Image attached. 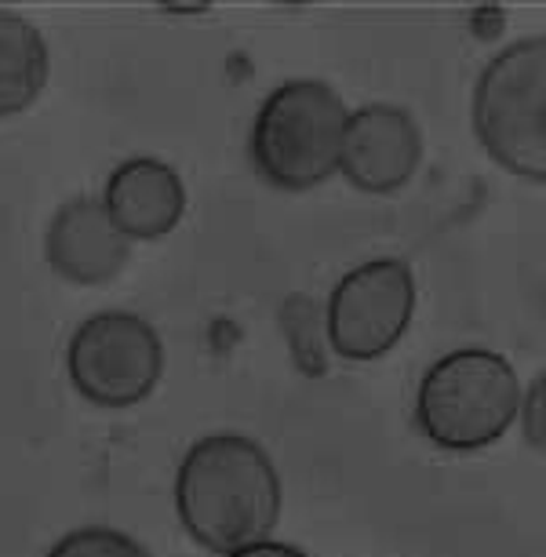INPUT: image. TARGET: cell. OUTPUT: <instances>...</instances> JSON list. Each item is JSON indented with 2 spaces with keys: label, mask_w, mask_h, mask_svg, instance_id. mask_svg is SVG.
I'll return each mask as SVG.
<instances>
[{
  "label": "cell",
  "mask_w": 546,
  "mask_h": 557,
  "mask_svg": "<svg viewBox=\"0 0 546 557\" xmlns=\"http://www.w3.org/2000/svg\"><path fill=\"white\" fill-rule=\"evenodd\" d=\"M281 474L270 451L245 434L194 441L175 470V513L208 554L270 540L281 521Z\"/></svg>",
  "instance_id": "obj_1"
},
{
  "label": "cell",
  "mask_w": 546,
  "mask_h": 557,
  "mask_svg": "<svg viewBox=\"0 0 546 557\" xmlns=\"http://www.w3.org/2000/svg\"><path fill=\"white\" fill-rule=\"evenodd\" d=\"M521 380L513 364L485 346L437 357L415 391V426L445 451H481L518 419Z\"/></svg>",
  "instance_id": "obj_2"
},
{
  "label": "cell",
  "mask_w": 546,
  "mask_h": 557,
  "mask_svg": "<svg viewBox=\"0 0 546 557\" xmlns=\"http://www.w3.org/2000/svg\"><path fill=\"white\" fill-rule=\"evenodd\" d=\"M346 102L324 81H285L259 102L251 121V164L270 186L302 194L339 172Z\"/></svg>",
  "instance_id": "obj_3"
},
{
  "label": "cell",
  "mask_w": 546,
  "mask_h": 557,
  "mask_svg": "<svg viewBox=\"0 0 546 557\" xmlns=\"http://www.w3.org/2000/svg\"><path fill=\"white\" fill-rule=\"evenodd\" d=\"M474 132L485 153L529 183L546 178V40L521 37L488 59L474 84Z\"/></svg>",
  "instance_id": "obj_4"
},
{
  "label": "cell",
  "mask_w": 546,
  "mask_h": 557,
  "mask_svg": "<svg viewBox=\"0 0 546 557\" xmlns=\"http://www.w3.org/2000/svg\"><path fill=\"white\" fill-rule=\"evenodd\" d=\"M161 375V332L132 310L91 313L66 343V380L84 401L99 408H132L146 401Z\"/></svg>",
  "instance_id": "obj_5"
},
{
  "label": "cell",
  "mask_w": 546,
  "mask_h": 557,
  "mask_svg": "<svg viewBox=\"0 0 546 557\" xmlns=\"http://www.w3.org/2000/svg\"><path fill=\"white\" fill-rule=\"evenodd\" d=\"M415 313V273L405 259H369L335 281L324 307V339L343 361H380Z\"/></svg>",
  "instance_id": "obj_6"
},
{
  "label": "cell",
  "mask_w": 546,
  "mask_h": 557,
  "mask_svg": "<svg viewBox=\"0 0 546 557\" xmlns=\"http://www.w3.org/2000/svg\"><path fill=\"white\" fill-rule=\"evenodd\" d=\"M423 161V132L394 102H369L346 113L339 143V175L364 194H397L412 183Z\"/></svg>",
  "instance_id": "obj_7"
},
{
  "label": "cell",
  "mask_w": 546,
  "mask_h": 557,
  "mask_svg": "<svg viewBox=\"0 0 546 557\" xmlns=\"http://www.w3.org/2000/svg\"><path fill=\"white\" fill-rule=\"evenodd\" d=\"M45 256L62 281L80 288H99L128 267L132 240L110 223L99 197H73L51 215Z\"/></svg>",
  "instance_id": "obj_8"
},
{
  "label": "cell",
  "mask_w": 546,
  "mask_h": 557,
  "mask_svg": "<svg viewBox=\"0 0 546 557\" xmlns=\"http://www.w3.org/2000/svg\"><path fill=\"white\" fill-rule=\"evenodd\" d=\"M102 208L128 240L167 237L186 215V183L167 161L128 157L110 172Z\"/></svg>",
  "instance_id": "obj_9"
},
{
  "label": "cell",
  "mask_w": 546,
  "mask_h": 557,
  "mask_svg": "<svg viewBox=\"0 0 546 557\" xmlns=\"http://www.w3.org/2000/svg\"><path fill=\"white\" fill-rule=\"evenodd\" d=\"M51 73L45 34L26 15L0 8V117H15L40 99Z\"/></svg>",
  "instance_id": "obj_10"
},
{
  "label": "cell",
  "mask_w": 546,
  "mask_h": 557,
  "mask_svg": "<svg viewBox=\"0 0 546 557\" xmlns=\"http://www.w3.org/2000/svg\"><path fill=\"white\" fill-rule=\"evenodd\" d=\"M45 557H153L135 535L110 524H84L66 532Z\"/></svg>",
  "instance_id": "obj_11"
},
{
  "label": "cell",
  "mask_w": 546,
  "mask_h": 557,
  "mask_svg": "<svg viewBox=\"0 0 546 557\" xmlns=\"http://www.w3.org/2000/svg\"><path fill=\"white\" fill-rule=\"evenodd\" d=\"M518 416L524 423V437L535 451H543L546 445V375H535L529 391L521 394Z\"/></svg>",
  "instance_id": "obj_12"
},
{
  "label": "cell",
  "mask_w": 546,
  "mask_h": 557,
  "mask_svg": "<svg viewBox=\"0 0 546 557\" xmlns=\"http://www.w3.org/2000/svg\"><path fill=\"white\" fill-rule=\"evenodd\" d=\"M226 557H310L307 550L291 543H277V540H262V543H251V546H240V550L226 554Z\"/></svg>",
  "instance_id": "obj_13"
}]
</instances>
